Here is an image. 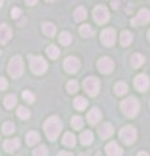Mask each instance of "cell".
Listing matches in <instances>:
<instances>
[{
	"label": "cell",
	"instance_id": "1f68e13d",
	"mask_svg": "<svg viewBox=\"0 0 150 156\" xmlns=\"http://www.w3.org/2000/svg\"><path fill=\"white\" fill-rule=\"evenodd\" d=\"M2 130H3V133L5 134V135L12 134V133H14V124L13 122H5V124L3 125Z\"/></svg>",
	"mask_w": 150,
	"mask_h": 156
},
{
	"label": "cell",
	"instance_id": "bcb514c9",
	"mask_svg": "<svg viewBox=\"0 0 150 156\" xmlns=\"http://www.w3.org/2000/svg\"><path fill=\"white\" fill-rule=\"evenodd\" d=\"M95 156H102V155H101V154H97V155H95Z\"/></svg>",
	"mask_w": 150,
	"mask_h": 156
},
{
	"label": "cell",
	"instance_id": "b9f144b4",
	"mask_svg": "<svg viewBox=\"0 0 150 156\" xmlns=\"http://www.w3.org/2000/svg\"><path fill=\"white\" fill-rule=\"evenodd\" d=\"M137 156H149V154H146V152H145V151H142V152H140Z\"/></svg>",
	"mask_w": 150,
	"mask_h": 156
},
{
	"label": "cell",
	"instance_id": "ab89813d",
	"mask_svg": "<svg viewBox=\"0 0 150 156\" xmlns=\"http://www.w3.org/2000/svg\"><path fill=\"white\" fill-rule=\"evenodd\" d=\"M57 156H73L71 152H67V151H61V152L57 154Z\"/></svg>",
	"mask_w": 150,
	"mask_h": 156
},
{
	"label": "cell",
	"instance_id": "f6af8a7d",
	"mask_svg": "<svg viewBox=\"0 0 150 156\" xmlns=\"http://www.w3.org/2000/svg\"><path fill=\"white\" fill-rule=\"evenodd\" d=\"M79 156H89V155H88V154H80Z\"/></svg>",
	"mask_w": 150,
	"mask_h": 156
},
{
	"label": "cell",
	"instance_id": "e575fe53",
	"mask_svg": "<svg viewBox=\"0 0 150 156\" xmlns=\"http://www.w3.org/2000/svg\"><path fill=\"white\" fill-rule=\"evenodd\" d=\"M72 126H73L76 130H79L84 126V121H82V119L80 116H75L73 119H72Z\"/></svg>",
	"mask_w": 150,
	"mask_h": 156
},
{
	"label": "cell",
	"instance_id": "44dd1931",
	"mask_svg": "<svg viewBox=\"0 0 150 156\" xmlns=\"http://www.w3.org/2000/svg\"><path fill=\"white\" fill-rule=\"evenodd\" d=\"M73 105H75V108L77 111H84L86 107H88V100L82 96H77L75 99V101H73Z\"/></svg>",
	"mask_w": 150,
	"mask_h": 156
},
{
	"label": "cell",
	"instance_id": "83f0119b",
	"mask_svg": "<svg viewBox=\"0 0 150 156\" xmlns=\"http://www.w3.org/2000/svg\"><path fill=\"white\" fill-rule=\"evenodd\" d=\"M80 34L84 38H89V37H91L94 34V30L90 27V25H82L80 27Z\"/></svg>",
	"mask_w": 150,
	"mask_h": 156
},
{
	"label": "cell",
	"instance_id": "c3c4849f",
	"mask_svg": "<svg viewBox=\"0 0 150 156\" xmlns=\"http://www.w3.org/2000/svg\"><path fill=\"white\" fill-rule=\"evenodd\" d=\"M0 55H2V51H0Z\"/></svg>",
	"mask_w": 150,
	"mask_h": 156
},
{
	"label": "cell",
	"instance_id": "ffe728a7",
	"mask_svg": "<svg viewBox=\"0 0 150 156\" xmlns=\"http://www.w3.org/2000/svg\"><path fill=\"white\" fill-rule=\"evenodd\" d=\"M63 144L67 146V147H75L76 144V136L72 133H65L63 136Z\"/></svg>",
	"mask_w": 150,
	"mask_h": 156
},
{
	"label": "cell",
	"instance_id": "3957f363",
	"mask_svg": "<svg viewBox=\"0 0 150 156\" xmlns=\"http://www.w3.org/2000/svg\"><path fill=\"white\" fill-rule=\"evenodd\" d=\"M29 64L34 74H43L47 70V61L41 56H29Z\"/></svg>",
	"mask_w": 150,
	"mask_h": 156
},
{
	"label": "cell",
	"instance_id": "f546056e",
	"mask_svg": "<svg viewBox=\"0 0 150 156\" xmlns=\"http://www.w3.org/2000/svg\"><path fill=\"white\" fill-rule=\"evenodd\" d=\"M127 91H128V86H127V83H124V82H118V83L115 85V92L118 95H124Z\"/></svg>",
	"mask_w": 150,
	"mask_h": 156
},
{
	"label": "cell",
	"instance_id": "484cf974",
	"mask_svg": "<svg viewBox=\"0 0 150 156\" xmlns=\"http://www.w3.org/2000/svg\"><path fill=\"white\" fill-rule=\"evenodd\" d=\"M16 101H17L16 95H14V94H9V95L5 96V99H4V107L8 108V109H11V108H13V107L16 105Z\"/></svg>",
	"mask_w": 150,
	"mask_h": 156
},
{
	"label": "cell",
	"instance_id": "4dcf8cb0",
	"mask_svg": "<svg viewBox=\"0 0 150 156\" xmlns=\"http://www.w3.org/2000/svg\"><path fill=\"white\" fill-rule=\"evenodd\" d=\"M79 90V83H77V81H69L68 83H67V91L69 92V94H75Z\"/></svg>",
	"mask_w": 150,
	"mask_h": 156
},
{
	"label": "cell",
	"instance_id": "277c9868",
	"mask_svg": "<svg viewBox=\"0 0 150 156\" xmlns=\"http://www.w3.org/2000/svg\"><path fill=\"white\" fill-rule=\"evenodd\" d=\"M8 73H9V76L13 77V78L20 77L24 73V61L20 56H14L12 60L9 61Z\"/></svg>",
	"mask_w": 150,
	"mask_h": 156
},
{
	"label": "cell",
	"instance_id": "d4e9b609",
	"mask_svg": "<svg viewBox=\"0 0 150 156\" xmlns=\"http://www.w3.org/2000/svg\"><path fill=\"white\" fill-rule=\"evenodd\" d=\"M43 33L46 34V35L48 37H52V35H55V33H56V26L54 25V23H51V22H46V23H43Z\"/></svg>",
	"mask_w": 150,
	"mask_h": 156
},
{
	"label": "cell",
	"instance_id": "74e56055",
	"mask_svg": "<svg viewBox=\"0 0 150 156\" xmlns=\"http://www.w3.org/2000/svg\"><path fill=\"white\" fill-rule=\"evenodd\" d=\"M7 85H8V82H7L5 78L0 77V90H5L7 89Z\"/></svg>",
	"mask_w": 150,
	"mask_h": 156
},
{
	"label": "cell",
	"instance_id": "7a4b0ae2",
	"mask_svg": "<svg viewBox=\"0 0 150 156\" xmlns=\"http://www.w3.org/2000/svg\"><path fill=\"white\" fill-rule=\"evenodd\" d=\"M120 108H122L123 113L127 117H134L140 111V103L134 96H129L122 101Z\"/></svg>",
	"mask_w": 150,
	"mask_h": 156
},
{
	"label": "cell",
	"instance_id": "681fc988",
	"mask_svg": "<svg viewBox=\"0 0 150 156\" xmlns=\"http://www.w3.org/2000/svg\"><path fill=\"white\" fill-rule=\"evenodd\" d=\"M149 105H150V101H149Z\"/></svg>",
	"mask_w": 150,
	"mask_h": 156
},
{
	"label": "cell",
	"instance_id": "9a60e30c",
	"mask_svg": "<svg viewBox=\"0 0 150 156\" xmlns=\"http://www.w3.org/2000/svg\"><path fill=\"white\" fill-rule=\"evenodd\" d=\"M98 133H99V136H101V138L107 139V138H110V136L112 135V133H114V128H112V125H111V124L104 122V124L99 128Z\"/></svg>",
	"mask_w": 150,
	"mask_h": 156
},
{
	"label": "cell",
	"instance_id": "9c48e42d",
	"mask_svg": "<svg viewBox=\"0 0 150 156\" xmlns=\"http://www.w3.org/2000/svg\"><path fill=\"white\" fill-rule=\"evenodd\" d=\"M101 41L104 46L111 47L115 44V41H116V33L114 29H106L101 33Z\"/></svg>",
	"mask_w": 150,
	"mask_h": 156
},
{
	"label": "cell",
	"instance_id": "4316f807",
	"mask_svg": "<svg viewBox=\"0 0 150 156\" xmlns=\"http://www.w3.org/2000/svg\"><path fill=\"white\" fill-rule=\"evenodd\" d=\"M59 42L61 43L63 46H68L69 43L72 42V35L68 31H63L59 35Z\"/></svg>",
	"mask_w": 150,
	"mask_h": 156
},
{
	"label": "cell",
	"instance_id": "e0dca14e",
	"mask_svg": "<svg viewBox=\"0 0 150 156\" xmlns=\"http://www.w3.org/2000/svg\"><path fill=\"white\" fill-rule=\"evenodd\" d=\"M101 117H102V115H101V111L98 108H93L89 113H88V120H89V124L90 125H97L99 122Z\"/></svg>",
	"mask_w": 150,
	"mask_h": 156
},
{
	"label": "cell",
	"instance_id": "5b68a950",
	"mask_svg": "<svg viewBox=\"0 0 150 156\" xmlns=\"http://www.w3.org/2000/svg\"><path fill=\"white\" fill-rule=\"evenodd\" d=\"M119 136L125 144H132L134 140L137 139V130L134 129L133 126H130V125L124 126V128L120 130Z\"/></svg>",
	"mask_w": 150,
	"mask_h": 156
},
{
	"label": "cell",
	"instance_id": "4fadbf2b",
	"mask_svg": "<svg viewBox=\"0 0 150 156\" xmlns=\"http://www.w3.org/2000/svg\"><path fill=\"white\" fill-rule=\"evenodd\" d=\"M11 38H12V30H11V27H9L8 25H5V23L0 25V43H2V44H5V43Z\"/></svg>",
	"mask_w": 150,
	"mask_h": 156
},
{
	"label": "cell",
	"instance_id": "60d3db41",
	"mask_svg": "<svg viewBox=\"0 0 150 156\" xmlns=\"http://www.w3.org/2000/svg\"><path fill=\"white\" fill-rule=\"evenodd\" d=\"M38 0H25V3L27 4V5H35Z\"/></svg>",
	"mask_w": 150,
	"mask_h": 156
},
{
	"label": "cell",
	"instance_id": "52a82bcc",
	"mask_svg": "<svg viewBox=\"0 0 150 156\" xmlns=\"http://www.w3.org/2000/svg\"><path fill=\"white\" fill-rule=\"evenodd\" d=\"M93 17H94L97 23H101V25H102V23H106L110 18L108 9L103 5H97L93 11Z\"/></svg>",
	"mask_w": 150,
	"mask_h": 156
},
{
	"label": "cell",
	"instance_id": "7bdbcfd3",
	"mask_svg": "<svg viewBox=\"0 0 150 156\" xmlns=\"http://www.w3.org/2000/svg\"><path fill=\"white\" fill-rule=\"evenodd\" d=\"M3 3H4V0H0V8L3 7Z\"/></svg>",
	"mask_w": 150,
	"mask_h": 156
},
{
	"label": "cell",
	"instance_id": "f35d334b",
	"mask_svg": "<svg viewBox=\"0 0 150 156\" xmlns=\"http://www.w3.org/2000/svg\"><path fill=\"white\" fill-rule=\"evenodd\" d=\"M120 2H122V0H112V3H111V4H112V8H114V9H118Z\"/></svg>",
	"mask_w": 150,
	"mask_h": 156
},
{
	"label": "cell",
	"instance_id": "cb8c5ba5",
	"mask_svg": "<svg viewBox=\"0 0 150 156\" xmlns=\"http://www.w3.org/2000/svg\"><path fill=\"white\" fill-rule=\"evenodd\" d=\"M73 16H75V20H76V21H77V22H80V21H84V20L88 17V12H86V9H85V8L80 7V8H77L76 11H75Z\"/></svg>",
	"mask_w": 150,
	"mask_h": 156
},
{
	"label": "cell",
	"instance_id": "603a6c76",
	"mask_svg": "<svg viewBox=\"0 0 150 156\" xmlns=\"http://www.w3.org/2000/svg\"><path fill=\"white\" fill-rule=\"evenodd\" d=\"M39 134L35 133V131H30V133L26 134V143L29 146H34L37 144L38 142H39Z\"/></svg>",
	"mask_w": 150,
	"mask_h": 156
},
{
	"label": "cell",
	"instance_id": "8992f818",
	"mask_svg": "<svg viewBox=\"0 0 150 156\" xmlns=\"http://www.w3.org/2000/svg\"><path fill=\"white\" fill-rule=\"evenodd\" d=\"M84 89L88 92V95L95 96L99 92V80L95 77H88L84 81Z\"/></svg>",
	"mask_w": 150,
	"mask_h": 156
},
{
	"label": "cell",
	"instance_id": "6da1fadb",
	"mask_svg": "<svg viewBox=\"0 0 150 156\" xmlns=\"http://www.w3.org/2000/svg\"><path fill=\"white\" fill-rule=\"evenodd\" d=\"M45 131H46L47 138L50 140H56V138L59 136L61 131V122H60L59 117H56V116L50 117L45 122Z\"/></svg>",
	"mask_w": 150,
	"mask_h": 156
},
{
	"label": "cell",
	"instance_id": "ba28073f",
	"mask_svg": "<svg viewBox=\"0 0 150 156\" xmlns=\"http://www.w3.org/2000/svg\"><path fill=\"white\" fill-rule=\"evenodd\" d=\"M150 21V11L149 9H141L137 16L130 20V25L133 26H137V25H145V23H148Z\"/></svg>",
	"mask_w": 150,
	"mask_h": 156
},
{
	"label": "cell",
	"instance_id": "30bf717a",
	"mask_svg": "<svg viewBox=\"0 0 150 156\" xmlns=\"http://www.w3.org/2000/svg\"><path fill=\"white\" fill-rule=\"evenodd\" d=\"M98 69L103 74H108L114 69V61L110 57H102L98 60Z\"/></svg>",
	"mask_w": 150,
	"mask_h": 156
},
{
	"label": "cell",
	"instance_id": "7dc6e473",
	"mask_svg": "<svg viewBox=\"0 0 150 156\" xmlns=\"http://www.w3.org/2000/svg\"><path fill=\"white\" fill-rule=\"evenodd\" d=\"M46 2H54V0H46Z\"/></svg>",
	"mask_w": 150,
	"mask_h": 156
},
{
	"label": "cell",
	"instance_id": "2e32d148",
	"mask_svg": "<svg viewBox=\"0 0 150 156\" xmlns=\"http://www.w3.org/2000/svg\"><path fill=\"white\" fill-rule=\"evenodd\" d=\"M3 147H4V150H5L7 152H14V151L20 147V140L16 139V138L14 139H8V140L4 142Z\"/></svg>",
	"mask_w": 150,
	"mask_h": 156
},
{
	"label": "cell",
	"instance_id": "ee69618b",
	"mask_svg": "<svg viewBox=\"0 0 150 156\" xmlns=\"http://www.w3.org/2000/svg\"><path fill=\"white\" fill-rule=\"evenodd\" d=\"M148 39H149V42H150V30L148 31Z\"/></svg>",
	"mask_w": 150,
	"mask_h": 156
},
{
	"label": "cell",
	"instance_id": "5bb4252c",
	"mask_svg": "<svg viewBox=\"0 0 150 156\" xmlns=\"http://www.w3.org/2000/svg\"><path fill=\"white\" fill-rule=\"evenodd\" d=\"M106 152L108 156H122L123 150L116 142H111L106 146Z\"/></svg>",
	"mask_w": 150,
	"mask_h": 156
},
{
	"label": "cell",
	"instance_id": "8d00e7d4",
	"mask_svg": "<svg viewBox=\"0 0 150 156\" xmlns=\"http://www.w3.org/2000/svg\"><path fill=\"white\" fill-rule=\"evenodd\" d=\"M21 9H18V8H13L12 9V17L13 18H18V17H20L21 16Z\"/></svg>",
	"mask_w": 150,
	"mask_h": 156
},
{
	"label": "cell",
	"instance_id": "d6986e66",
	"mask_svg": "<svg viewBox=\"0 0 150 156\" xmlns=\"http://www.w3.org/2000/svg\"><path fill=\"white\" fill-rule=\"evenodd\" d=\"M145 61V57L141 55V53H134L130 57V64H132L133 68H140Z\"/></svg>",
	"mask_w": 150,
	"mask_h": 156
},
{
	"label": "cell",
	"instance_id": "d6a6232c",
	"mask_svg": "<svg viewBox=\"0 0 150 156\" xmlns=\"http://www.w3.org/2000/svg\"><path fill=\"white\" fill-rule=\"evenodd\" d=\"M17 116L22 120H26V119H29V116H30V112H29V109L25 108V107H20V108L17 109Z\"/></svg>",
	"mask_w": 150,
	"mask_h": 156
},
{
	"label": "cell",
	"instance_id": "7402d4cb",
	"mask_svg": "<svg viewBox=\"0 0 150 156\" xmlns=\"http://www.w3.org/2000/svg\"><path fill=\"white\" fill-rule=\"evenodd\" d=\"M130 42H132V34L128 30L122 31V34H120V44L125 47V46H129Z\"/></svg>",
	"mask_w": 150,
	"mask_h": 156
},
{
	"label": "cell",
	"instance_id": "7c38bea8",
	"mask_svg": "<svg viewBox=\"0 0 150 156\" xmlns=\"http://www.w3.org/2000/svg\"><path fill=\"white\" fill-rule=\"evenodd\" d=\"M63 66H64L65 72L76 73L77 70H79V68H80V60L77 57H73V56L67 57L65 61H64V64H63Z\"/></svg>",
	"mask_w": 150,
	"mask_h": 156
},
{
	"label": "cell",
	"instance_id": "d590c367",
	"mask_svg": "<svg viewBox=\"0 0 150 156\" xmlns=\"http://www.w3.org/2000/svg\"><path fill=\"white\" fill-rule=\"evenodd\" d=\"M22 99L25 100V101H27V103H34L35 96H34V94H33V92H30V91H24V92H22Z\"/></svg>",
	"mask_w": 150,
	"mask_h": 156
},
{
	"label": "cell",
	"instance_id": "ac0fdd59",
	"mask_svg": "<svg viewBox=\"0 0 150 156\" xmlns=\"http://www.w3.org/2000/svg\"><path fill=\"white\" fill-rule=\"evenodd\" d=\"M93 140H94V135H93V133H91L90 130H85V131H82V133H81L80 142L84 146L91 144V143H93Z\"/></svg>",
	"mask_w": 150,
	"mask_h": 156
},
{
	"label": "cell",
	"instance_id": "f1b7e54d",
	"mask_svg": "<svg viewBox=\"0 0 150 156\" xmlns=\"http://www.w3.org/2000/svg\"><path fill=\"white\" fill-rule=\"evenodd\" d=\"M46 53L48 55V57H51L52 60H55V58L59 57V48L56 46H50V47H47Z\"/></svg>",
	"mask_w": 150,
	"mask_h": 156
},
{
	"label": "cell",
	"instance_id": "836d02e7",
	"mask_svg": "<svg viewBox=\"0 0 150 156\" xmlns=\"http://www.w3.org/2000/svg\"><path fill=\"white\" fill-rule=\"evenodd\" d=\"M33 155L34 156H48V151L45 146H38V147L33 151Z\"/></svg>",
	"mask_w": 150,
	"mask_h": 156
},
{
	"label": "cell",
	"instance_id": "8fae6325",
	"mask_svg": "<svg viewBox=\"0 0 150 156\" xmlns=\"http://www.w3.org/2000/svg\"><path fill=\"white\" fill-rule=\"evenodd\" d=\"M150 86V80L148 76L145 74H138L136 78H134V87L138 90V91H146Z\"/></svg>",
	"mask_w": 150,
	"mask_h": 156
}]
</instances>
